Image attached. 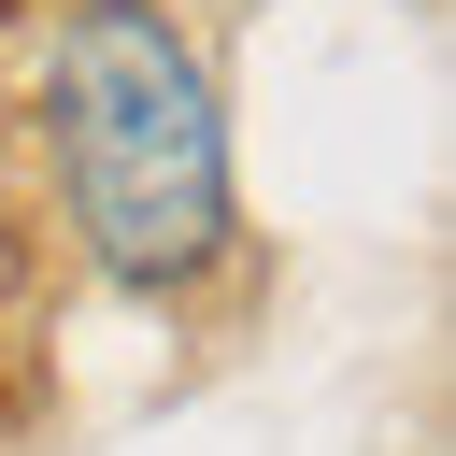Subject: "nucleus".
<instances>
[{"instance_id": "nucleus-1", "label": "nucleus", "mask_w": 456, "mask_h": 456, "mask_svg": "<svg viewBox=\"0 0 456 456\" xmlns=\"http://www.w3.org/2000/svg\"><path fill=\"white\" fill-rule=\"evenodd\" d=\"M43 142H57V200H71V242L171 299L228 256L242 200H228V114H214V71L185 43L171 0H57L43 28Z\"/></svg>"}]
</instances>
